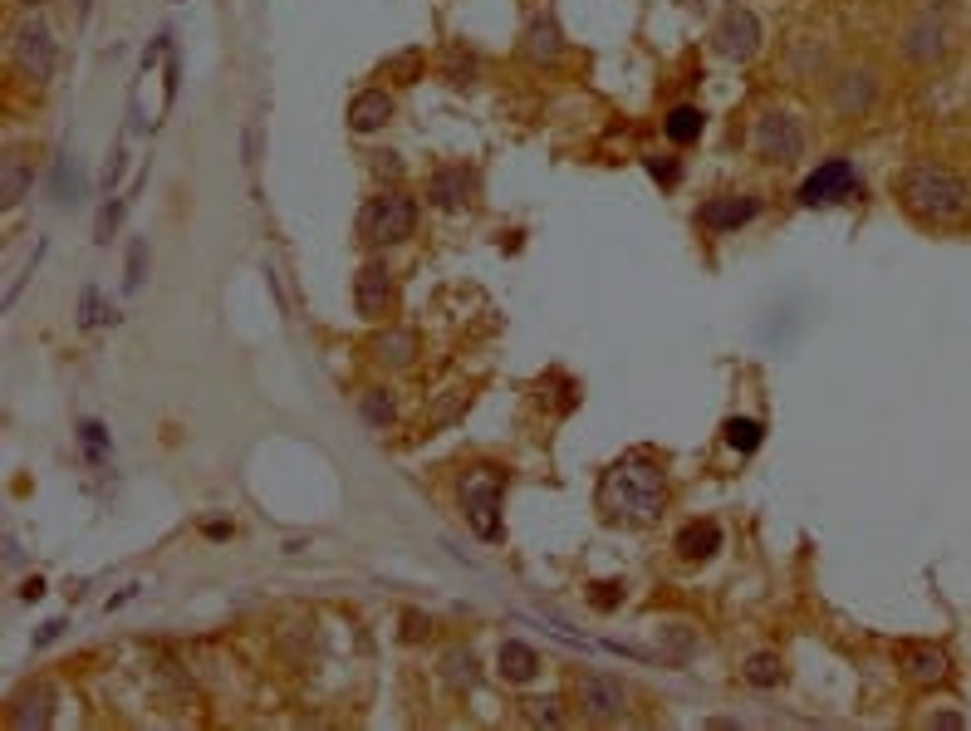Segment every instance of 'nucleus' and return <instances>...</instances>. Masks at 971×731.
<instances>
[{
	"label": "nucleus",
	"instance_id": "1",
	"mask_svg": "<svg viewBox=\"0 0 971 731\" xmlns=\"http://www.w3.org/2000/svg\"><path fill=\"white\" fill-rule=\"evenodd\" d=\"M667 505V476L648 452L614 462L599 482V511L624 526H653Z\"/></svg>",
	"mask_w": 971,
	"mask_h": 731
},
{
	"label": "nucleus",
	"instance_id": "2",
	"mask_svg": "<svg viewBox=\"0 0 971 731\" xmlns=\"http://www.w3.org/2000/svg\"><path fill=\"white\" fill-rule=\"evenodd\" d=\"M898 202L908 206L918 221H932V227H947V221H961L971 206V182L961 172L942 163H918L898 177Z\"/></svg>",
	"mask_w": 971,
	"mask_h": 731
},
{
	"label": "nucleus",
	"instance_id": "3",
	"mask_svg": "<svg viewBox=\"0 0 971 731\" xmlns=\"http://www.w3.org/2000/svg\"><path fill=\"white\" fill-rule=\"evenodd\" d=\"M501 491H506V476L496 466H471L461 476V515H467V526L481 540L501 536Z\"/></svg>",
	"mask_w": 971,
	"mask_h": 731
},
{
	"label": "nucleus",
	"instance_id": "4",
	"mask_svg": "<svg viewBox=\"0 0 971 731\" xmlns=\"http://www.w3.org/2000/svg\"><path fill=\"white\" fill-rule=\"evenodd\" d=\"M418 227V202L408 192H383L363 206V217H358V231L369 246H398V241L412 236Z\"/></svg>",
	"mask_w": 971,
	"mask_h": 731
},
{
	"label": "nucleus",
	"instance_id": "5",
	"mask_svg": "<svg viewBox=\"0 0 971 731\" xmlns=\"http://www.w3.org/2000/svg\"><path fill=\"white\" fill-rule=\"evenodd\" d=\"M854 192H859V172H854L848 157H829V163H819L815 172L800 182V202H805V206L844 202V196H854Z\"/></svg>",
	"mask_w": 971,
	"mask_h": 731
},
{
	"label": "nucleus",
	"instance_id": "6",
	"mask_svg": "<svg viewBox=\"0 0 971 731\" xmlns=\"http://www.w3.org/2000/svg\"><path fill=\"white\" fill-rule=\"evenodd\" d=\"M873 99H879V69L873 64H848L834 79V89H829V103H834L839 118H864L873 108Z\"/></svg>",
	"mask_w": 971,
	"mask_h": 731
},
{
	"label": "nucleus",
	"instance_id": "7",
	"mask_svg": "<svg viewBox=\"0 0 971 731\" xmlns=\"http://www.w3.org/2000/svg\"><path fill=\"white\" fill-rule=\"evenodd\" d=\"M54 64H60V50H54L50 30H44L40 21H25L21 30H15V69L35 84H50Z\"/></svg>",
	"mask_w": 971,
	"mask_h": 731
},
{
	"label": "nucleus",
	"instance_id": "8",
	"mask_svg": "<svg viewBox=\"0 0 971 731\" xmlns=\"http://www.w3.org/2000/svg\"><path fill=\"white\" fill-rule=\"evenodd\" d=\"M716 54L731 64H746L761 54V21L746 11V5H737V11H726L721 25H716Z\"/></svg>",
	"mask_w": 971,
	"mask_h": 731
},
{
	"label": "nucleus",
	"instance_id": "9",
	"mask_svg": "<svg viewBox=\"0 0 971 731\" xmlns=\"http://www.w3.org/2000/svg\"><path fill=\"white\" fill-rule=\"evenodd\" d=\"M579 707L589 721H624L628 717V692L618 678H609V672H589V678H579Z\"/></svg>",
	"mask_w": 971,
	"mask_h": 731
},
{
	"label": "nucleus",
	"instance_id": "10",
	"mask_svg": "<svg viewBox=\"0 0 971 731\" xmlns=\"http://www.w3.org/2000/svg\"><path fill=\"white\" fill-rule=\"evenodd\" d=\"M756 153L766 157V163H795V157L805 153V133H800V124L790 114H761Z\"/></svg>",
	"mask_w": 971,
	"mask_h": 731
},
{
	"label": "nucleus",
	"instance_id": "11",
	"mask_svg": "<svg viewBox=\"0 0 971 731\" xmlns=\"http://www.w3.org/2000/svg\"><path fill=\"white\" fill-rule=\"evenodd\" d=\"M898 50L908 64H932L947 54V25L937 21V15H918L912 25H903L898 35Z\"/></svg>",
	"mask_w": 971,
	"mask_h": 731
},
{
	"label": "nucleus",
	"instance_id": "12",
	"mask_svg": "<svg viewBox=\"0 0 971 731\" xmlns=\"http://www.w3.org/2000/svg\"><path fill=\"white\" fill-rule=\"evenodd\" d=\"M388 299H393V270L383 260H369V266L354 275V305L363 320H383L388 315Z\"/></svg>",
	"mask_w": 971,
	"mask_h": 731
},
{
	"label": "nucleus",
	"instance_id": "13",
	"mask_svg": "<svg viewBox=\"0 0 971 731\" xmlns=\"http://www.w3.org/2000/svg\"><path fill=\"white\" fill-rule=\"evenodd\" d=\"M761 211V196H712L702 202V227L706 231H741Z\"/></svg>",
	"mask_w": 971,
	"mask_h": 731
},
{
	"label": "nucleus",
	"instance_id": "14",
	"mask_svg": "<svg viewBox=\"0 0 971 731\" xmlns=\"http://www.w3.org/2000/svg\"><path fill=\"white\" fill-rule=\"evenodd\" d=\"M388 118H393V99L383 89H363L348 103V128H354V133H379Z\"/></svg>",
	"mask_w": 971,
	"mask_h": 731
},
{
	"label": "nucleus",
	"instance_id": "15",
	"mask_svg": "<svg viewBox=\"0 0 971 731\" xmlns=\"http://www.w3.org/2000/svg\"><path fill=\"white\" fill-rule=\"evenodd\" d=\"M564 54V40H560V25L550 15H535L531 30H525V60L531 64H554Z\"/></svg>",
	"mask_w": 971,
	"mask_h": 731
},
{
	"label": "nucleus",
	"instance_id": "16",
	"mask_svg": "<svg viewBox=\"0 0 971 731\" xmlns=\"http://www.w3.org/2000/svg\"><path fill=\"white\" fill-rule=\"evenodd\" d=\"M721 550V530L716 521H692V526L677 530V555L682 560H712Z\"/></svg>",
	"mask_w": 971,
	"mask_h": 731
},
{
	"label": "nucleus",
	"instance_id": "17",
	"mask_svg": "<svg viewBox=\"0 0 971 731\" xmlns=\"http://www.w3.org/2000/svg\"><path fill=\"white\" fill-rule=\"evenodd\" d=\"M50 707H54V692H50V688H44V682H40V688H30V692H25V697H15L11 727H15V731H30V727H50V717H54Z\"/></svg>",
	"mask_w": 971,
	"mask_h": 731
},
{
	"label": "nucleus",
	"instance_id": "18",
	"mask_svg": "<svg viewBox=\"0 0 971 731\" xmlns=\"http://www.w3.org/2000/svg\"><path fill=\"white\" fill-rule=\"evenodd\" d=\"M427 196L451 211V206H461L471 196V172H467V167H442V172H432Z\"/></svg>",
	"mask_w": 971,
	"mask_h": 731
},
{
	"label": "nucleus",
	"instance_id": "19",
	"mask_svg": "<svg viewBox=\"0 0 971 731\" xmlns=\"http://www.w3.org/2000/svg\"><path fill=\"white\" fill-rule=\"evenodd\" d=\"M373 359L388 363V369H408L412 359H418V334L412 330H388L373 339Z\"/></svg>",
	"mask_w": 971,
	"mask_h": 731
},
{
	"label": "nucleus",
	"instance_id": "20",
	"mask_svg": "<svg viewBox=\"0 0 971 731\" xmlns=\"http://www.w3.org/2000/svg\"><path fill=\"white\" fill-rule=\"evenodd\" d=\"M496 663H501V678L506 682H531L535 672H540V653L525 649V643H515V639L501 643V658H496Z\"/></svg>",
	"mask_w": 971,
	"mask_h": 731
},
{
	"label": "nucleus",
	"instance_id": "21",
	"mask_svg": "<svg viewBox=\"0 0 971 731\" xmlns=\"http://www.w3.org/2000/svg\"><path fill=\"white\" fill-rule=\"evenodd\" d=\"M903 672L912 682H942L947 678V653L937 649H903Z\"/></svg>",
	"mask_w": 971,
	"mask_h": 731
},
{
	"label": "nucleus",
	"instance_id": "22",
	"mask_svg": "<svg viewBox=\"0 0 971 731\" xmlns=\"http://www.w3.org/2000/svg\"><path fill=\"white\" fill-rule=\"evenodd\" d=\"M702 124H706L702 108H692V103H677L673 114L663 118V133L673 138V143H682V148H687V143H697V138H702Z\"/></svg>",
	"mask_w": 971,
	"mask_h": 731
},
{
	"label": "nucleus",
	"instance_id": "23",
	"mask_svg": "<svg viewBox=\"0 0 971 731\" xmlns=\"http://www.w3.org/2000/svg\"><path fill=\"white\" fill-rule=\"evenodd\" d=\"M741 672H746L751 688H780V682H785V663H780V653H751Z\"/></svg>",
	"mask_w": 971,
	"mask_h": 731
},
{
	"label": "nucleus",
	"instance_id": "24",
	"mask_svg": "<svg viewBox=\"0 0 971 731\" xmlns=\"http://www.w3.org/2000/svg\"><path fill=\"white\" fill-rule=\"evenodd\" d=\"M50 187H54V202H60V206H69V202H79V196H84V177H79V167H74L64 153L54 157Z\"/></svg>",
	"mask_w": 971,
	"mask_h": 731
},
{
	"label": "nucleus",
	"instance_id": "25",
	"mask_svg": "<svg viewBox=\"0 0 971 731\" xmlns=\"http://www.w3.org/2000/svg\"><path fill=\"white\" fill-rule=\"evenodd\" d=\"M25 187H30V172H25V163L11 153V157H5V167H0V206H5V211L21 206Z\"/></svg>",
	"mask_w": 971,
	"mask_h": 731
},
{
	"label": "nucleus",
	"instance_id": "26",
	"mask_svg": "<svg viewBox=\"0 0 971 731\" xmlns=\"http://www.w3.org/2000/svg\"><path fill=\"white\" fill-rule=\"evenodd\" d=\"M761 433H766V427H761L756 418H731V423L721 427L726 447H737V452H756V447H761Z\"/></svg>",
	"mask_w": 971,
	"mask_h": 731
},
{
	"label": "nucleus",
	"instance_id": "27",
	"mask_svg": "<svg viewBox=\"0 0 971 731\" xmlns=\"http://www.w3.org/2000/svg\"><path fill=\"white\" fill-rule=\"evenodd\" d=\"M442 668H447V682H451L457 692L476 682V663H471V653H461V649H451L447 658H442Z\"/></svg>",
	"mask_w": 971,
	"mask_h": 731
},
{
	"label": "nucleus",
	"instance_id": "28",
	"mask_svg": "<svg viewBox=\"0 0 971 731\" xmlns=\"http://www.w3.org/2000/svg\"><path fill=\"white\" fill-rule=\"evenodd\" d=\"M363 418H369L373 427H388L393 423V398H388V388H363Z\"/></svg>",
	"mask_w": 971,
	"mask_h": 731
},
{
	"label": "nucleus",
	"instance_id": "29",
	"mask_svg": "<svg viewBox=\"0 0 971 731\" xmlns=\"http://www.w3.org/2000/svg\"><path fill=\"white\" fill-rule=\"evenodd\" d=\"M79 443H84V452H89V462H103V452H108L103 423H79Z\"/></svg>",
	"mask_w": 971,
	"mask_h": 731
},
{
	"label": "nucleus",
	"instance_id": "30",
	"mask_svg": "<svg viewBox=\"0 0 971 731\" xmlns=\"http://www.w3.org/2000/svg\"><path fill=\"white\" fill-rule=\"evenodd\" d=\"M388 74L398 84H418V74H422V54L418 50H408V54H398V60H388Z\"/></svg>",
	"mask_w": 971,
	"mask_h": 731
},
{
	"label": "nucleus",
	"instance_id": "31",
	"mask_svg": "<svg viewBox=\"0 0 971 731\" xmlns=\"http://www.w3.org/2000/svg\"><path fill=\"white\" fill-rule=\"evenodd\" d=\"M118 217H124V202H103V211H99V246H108L113 241V227H118Z\"/></svg>",
	"mask_w": 971,
	"mask_h": 731
},
{
	"label": "nucleus",
	"instance_id": "32",
	"mask_svg": "<svg viewBox=\"0 0 971 731\" xmlns=\"http://www.w3.org/2000/svg\"><path fill=\"white\" fill-rule=\"evenodd\" d=\"M554 707H560V702H525V717H531L535 727H560L564 717Z\"/></svg>",
	"mask_w": 971,
	"mask_h": 731
},
{
	"label": "nucleus",
	"instance_id": "33",
	"mask_svg": "<svg viewBox=\"0 0 971 731\" xmlns=\"http://www.w3.org/2000/svg\"><path fill=\"white\" fill-rule=\"evenodd\" d=\"M143 266H148V246H143V241H133V251H128V290L143 285Z\"/></svg>",
	"mask_w": 971,
	"mask_h": 731
},
{
	"label": "nucleus",
	"instance_id": "34",
	"mask_svg": "<svg viewBox=\"0 0 971 731\" xmlns=\"http://www.w3.org/2000/svg\"><path fill=\"white\" fill-rule=\"evenodd\" d=\"M447 79L451 84H471V79H476V60H467V54H451V60H447Z\"/></svg>",
	"mask_w": 971,
	"mask_h": 731
},
{
	"label": "nucleus",
	"instance_id": "35",
	"mask_svg": "<svg viewBox=\"0 0 971 731\" xmlns=\"http://www.w3.org/2000/svg\"><path fill=\"white\" fill-rule=\"evenodd\" d=\"M99 320H118V315L99 305V290H84V324H99Z\"/></svg>",
	"mask_w": 971,
	"mask_h": 731
},
{
	"label": "nucleus",
	"instance_id": "36",
	"mask_svg": "<svg viewBox=\"0 0 971 731\" xmlns=\"http://www.w3.org/2000/svg\"><path fill=\"white\" fill-rule=\"evenodd\" d=\"M593 608H603V614H614L618 604H624V594H618V585H593Z\"/></svg>",
	"mask_w": 971,
	"mask_h": 731
},
{
	"label": "nucleus",
	"instance_id": "37",
	"mask_svg": "<svg viewBox=\"0 0 971 731\" xmlns=\"http://www.w3.org/2000/svg\"><path fill=\"white\" fill-rule=\"evenodd\" d=\"M124 177V148H113V157H108V167H103V187L113 192V182Z\"/></svg>",
	"mask_w": 971,
	"mask_h": 731
},
{
	"label": "nucleus",
	"instance_id": "38",
	"mask_svg": "<svg viewBox=\"0 0 971 731\" xmlns=\"http://www.w3.org/2000/svg\"><path fill=\"white\" fill-rule=\"evenodd\" d=\"M163 54H167V35H157V40H153V44H148V50H143V69H153V64L163 60Z\"/></svg>",
	"mask_w": 971,
	"mask_h": 731
},
{
	"label": "nucleus",
	"instance_id": "39",
	"mask_svg": "<svg viewBox=\"0 0 971 731\" xmlns=\"http://www.w3.org/2000/svg\"><path fill=\"white\" fill-rule=\"evenodd\" d=\"M403 624H408L403 639H422V633H427V618H422V614H403Z\"/></svg>",
	"mask_w": 971,
	"mask_h": 731
},
{
	"label": "nucleus",
	"instance_id": "40",
	"mask_svg": "<svg viewBox=\"0 0 971 731\" xmlns=\"http://www.w3.org/2000/svg\"><path fill=\"white\" fill-rule=\"evenodd\" d=\"M648 172L663 177V182H677V167L673 163H657V157H648Z\"/></svg>",
	"mask_w": 971,
	"mask_h": 731
},
{
	"label": "nucleus",
	"instance_id": "41",
	"mask_svg": "<svg viewBox=\"0 0 971 731\" xmlns=\"http://www.w3.org/2000/svg\"><path fill=\"white\" fill-rule=\"evenodd\" d=\"M60 629H64L60 618H54V624H44V629L35 633V643H40V649H44V643H54V639H60Z\"/></svg>",
	"mask_w": 971,
	"mask_h": 731
},
{
	"label": "nucleus",
	"instance_id": "42",
	"mask_svg": "<svg viewBox=\"0 0 971 731\" xmlns=\"http://www.w3.org/2000/svg\"><path fill=\"white\" fill-rule=\"evenodd\" d=\"M256 153H260V133L251 128V133H246V163H256Z\"/></svg>",
	"mask_w": 971,
	"mask_h": 731
},
{
	"label": "nucleus",
	"instance_id": "43",
	"mask_svg": "<svg viewBox=\"0 0 971 731\" xmlns=\"http://www.w3.org/2000/svg\"><path fill=\"white\" fill-rule=\"evenodd\" d=\"M79 15H89V0H79Z\"/></svg>",
	"mask_w": 971,
	"mask_h": 731
},
{
	"label": "nucleus",
	"instance_id": "44",
	"mask_svg": "<svg viewBox=\"0 0 971 731\" xmlns=\"http://www.w3.org/2000/svg\"><path fill=\"white\" fill-rule=\"evenodd\" d=\"M25 5H35V0H25Z\"/></svg>",
	"mask_w": 971,
	"mask_h": 731
}]
</instances>
